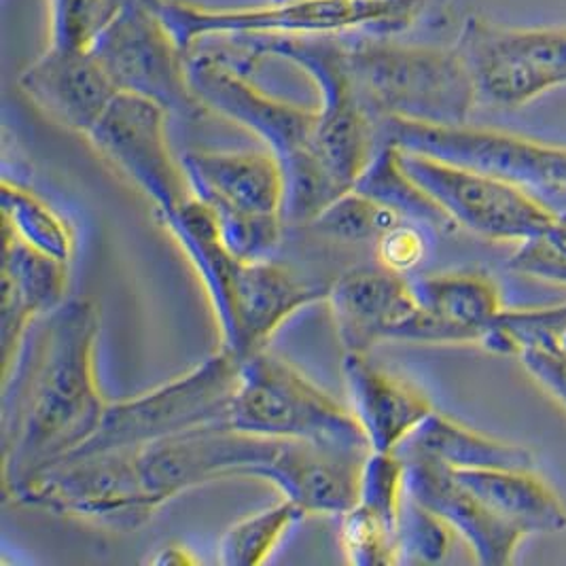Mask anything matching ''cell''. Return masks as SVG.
Listing matches in <instances>:
<instances>
[{
    "label": "cell",
    "mask_w": 566,
    "mask_h": 566,
    "mask_svg": "<svg viewBox=\"0 0 566 566\" xmlns=\"http://www.w3.org/2000/svg\"><path fill=\"white\" fill-rule=\"evenodd\" d=\"M101 312L66 300L39 318L2 371V486L18 489L36 471L81 450L103 422L98 385Z\"/></svg>",
    "instance_id": "6da1fadb"
},
{
    "label": "cell",
    "mask_w": 566,
    "mask_h": 566,
    "mask_svg": "<svg viewBox=\"0 0 566 566\" xmlns=\"http://www.w3.org/2000/svg\"><path fill=\"white\" fill-rule=\"evenodd\" d=\"M189 77L208 113L249 129L281 161L286 221L310 223L342 196L314 154L316 108L270 96L230 53L193 50L189 53Z\"/></svg>",
    "instance_id": "7a4b0ae2"
},
{
    "label": "cell",
    "mask_w": 566,
    "mask_h": 566,
    "mask_svg": "<svg viewBox=\"0 0 566 566\" xmlns=\"http://www.w3.org/2000/svg\"><path fill=\"white\" fill-rule=\"evenodd\" d=\"M344 50L360 103L380 126L390 119L427 126L469 124L478 94L454 45H416L357 32L344 36Z\"/></svg>",
    "instance_id": "3957f363"
},
{
    "label": "cell",
    "mask_w": 566,
    "mask_h": 566,
    "mask_svg": "<svg viewBox=\"0 0 566 566\" xmlns=\"http://www.w3.org/2000/svg\"><path fill=\"white\" fill-rule=\"evenodd\" d=\"M182 52L210 36H399L418 27L433 0H268L255 7H202L187 0H147Z\"/></svg>",
    "instance_id": "277c9868"
},
{
    "label": "cell",
    "mask_w": 566,
    "mask_h": 566,
    "mask_svg": "<svg viewBox=\"0 0 566 566\" xmlns=\"http://www.w3.org/2000/svg\"><path fill=\"white\" fill-rule=\"evenodd\" d=\"M344 36H247L232 39L240 53H230L249 71L265 57L283 60L314 83L318 92L314 154L342 193L355 187L382 147V126L360 103L350 77Z\"/></svg>",
    "instance_id": "5b68a950"
},
{
    "label": "cell",
    "mask_w": 566,
    "mask_h": 566,
    "mask_svg": "<svg viewBox=\"0 0 566 566\" xmlns=\"http://www.w3.org/2000/svg\"><path fill=\"white\" fill-rule=\"evenodd\" d=\"M228 422L259 438L371 452L353 412L268 348L238 363Z\"/></svg>",
    "instance_id": "8992f818"
},
{
    "label": "cell",
    "mask_w": 566,
    "mask_h": 566,
    "mask_svg": "<svg viewBox=\"0 0 566 566\" xmlns=\"http://www.w3.org/2000/svg\"><path fill=\"white\" fill-rule=\"evenodd\" d=\"M238 363L221 346L177 378L136 397L108 403L94 438L71 457L106 450H140L207 424L228 422L238 382Z\"/></svg>",
    "instance_id": "52a82bcc"
},
{
    "label": "cell",
    "mask_w": 566,
    "mask_h": 566,
    "mask_svg": "<svg viewBox=\"0 0 566 566\" xmlns=\"http://www.w3.org/2000/svg\"><path fill=\"white\" fill-rule=\"evenodd\" d=\"M15 505L132 531L164 505L147 489L138 450L77 454L50 464L4 494Z\"/></svg>",
    "instance_id": "ba28073f"
},
{
    "label": "cell",
    "mask_w": 566,
    "mask_h": 566,
    "mask_svg": "<svg viewBox=\"0 0 566 566\" xmlns=\"http://www.w3.org/2000/svg\"><path fill=\"white\" fill-rule=\"evenodd\" d=\"M87 50L119 94L151 101L185 122L210 115L193 92L189 55L147 0H122Z\"/></svg>",
    "instance_id": "9c48e42d"
},
{
    "label": "cell",
    "mask_w": 566,
    "mask_h": 566,
    "mask_svg": "<svg viewBox=\"0 0 566 566\" xmlns=\"http://www.w3.org/2000/svg\"><path fill=\"white\" fill-rule=\"evenodd\" d=\"M478 104L522 108L566 85V24L507 27L467 15L454 41Z\"/></svg>",
    "instance_id": "30bf717a"
},
{
    "label": "cell",
    "mask_w": 566,
    "mask_h": 566,
    "mask_svg": "<svg viewBox=\"0 0 566 566\" xmlns=\"http://www.w3.org/2000/svg\"><path fill=\"white\" fill-rule=\"evenodd\" d=\"M399 161L457 228L478 238L526 244L560 230L563 219L526 187L401 149Z\"/></svg>",
    "instance_id": "8fae6325"
},
{
    "label": "cell",
    "mask_w": 566,
    "mask_h": 566,
    "mask_svg": "<svg viewBox=\"0 0 566 566\" xmlns=\"http://www.w3.org/2000/svg\"><path fill=\"white\" fill-rule=\"evenodd\" d=\"M168 122L170 115L159 104L117 94L85 136L94 151L143 193L159 221L193 198L180 155L172 151Z\"/></svg>",
    "instance_id": "7c38bea8"
},
{
    "label": "cell",
    "mask_w": 566,
    "mask_h": 566,
    "mask_svg": "<svg viewBox=\"0 0 566 566\" xmlns=\"http://www.w3.org/2000/svg\"><path fill=\"white\" fill-rule=\"evenodd\" d=\"M382 145L401 151L429 155L441 161L510 180L520 187L566 189V147L541 143L503 129L463 126H427L412 122H385Z\"/></svg>",
    "instance_id": "4fadbf2b"
},
{
    "label": "cell",
    "mask_w": 566,
    "mask_h": 566,
    "mask_svg": "<svg viewBox=\"0 0 566 566\" xmlns=\"http://www.w3.org/2000/svg\"><path fill=\"white\" fill-rule=\"evenodd\" d=\"M279 446V439L244 433L230 422H214L138 450L145 484L166 505L189 490L226 482L255 480L259 467Z\"/></svg>",
    "instance_id": "5bb4252c"
},
{
    "label": "cell",
    "mask_w": 566,
    "mask_h": 566,
    "mask_svg": "<svg viewBox=\"0 0 566 566\" xmlns=\"http://www.w3.org/2000/svg\"><path fill=\"white\" fill-rule=\"evenodd\" d=\"M329 283H312L274 263L240 261L232 283L230 318L219 329L221 346L235 359H244L261 348L300 310L325 302Z\"/></svg>",
    "instance_id": "9a60e30c"
},
{
    "label": "cell",
    "mask_w": 566,
    "mask_h": 566,
    "mask_svg": "<svg viewBox=\"0 0 566 566\" xmlns=\"http://www.w3.org/2000/svg\"><path fill=\"white\" fill-rule=\"evenodd\" d=\"M193 196L217 223L284 217L286 182L281 161L263 151H187L180 155Z\"/></svg>",
    "instance_id": "2e32d148"
},
{
    "label": "cell",
    "mask_w": 566,
    "mask_h": 566,
    "mask_svg": "<svg viewBox=\"0 0 566 566\" xmlns=\"http://www.w3.org/2000/svg\"><path fill=\"white\" fill-rule=\"evenodd\" d=\"M325 304L344 353H367L378 342H406L418 314L410 276L359 268L329 283Z\"/></svg>",
    "instance_id": "e0dca14e"
},
{
    "label": "cell",
    "mask_w": 566,
    "mask_h": 566,
    "mask_svg": "<svg viewBox=\"0 0 566 566\" xmlns=\"http://www.w3.org/2000/svg\"><path fill=\"white\" fill-rule=\"evenodd\" d=\"M18 87L50 122L83 138L119 94L87 48L64 50L48 45L20 73Z\"/></svg>",
    "instance_id": "ac0fdd59"
},
{
    "label": "cell",
    "mask_w": 566,
    "mask_h": 566,
    "mask_svg": "<svg viewBox=\"0 0 566 566\" xmlns=\"http://www.w3.org/2000/svg\"><path fill=\"white\" fill-rule=\"evenodd\" d=\"M406 461V490L416 503L469 545L482 565H507L526 535L489 510L446 464L431 459Z\"/></svg>",
    "instance_id": "d6986e66"
},
{
    "label": "cell",
    "mask_w": 566,
    "mask_h": 566,
    "mask_svg": "<svg viewBox=\"0 0 566 566\" xmlns=\"http://www.w3.org/2000/svg\"><path fill=\"white\" fill-rule=\"evenodd\" d=\"M365 457L306 441H279L255 480L272 484L306 515L339 517L357 501Z\"/></svg>",
    "instance_id": "ffe728a7"
},
{
    "label": "cell",
    "mask_w": 566,
    "mask_h": 566,
    "mask_svg": "<svg viewBox=\"0 0 566 566\" xmlns=\"http://www.w3.org/2000/svg\"><path fill=\"white\" fill-rule=\"evenodd\" d=\"M418 316L416 344H482L503 312L496 284L478 272L410 279Z\"/></svg>",
    "instance_id": "44dd1931"
},
{
    "label": "cell",
    "mask_w": 566,
    "mask_h": 566,
    "mask_svg": "<svg viewBox=\"0 0 566 566\" xmlns=\"http://www.w3.org/2000/svg\"><path fill=\"white\" fill-rule=\"evenodd\" d=\"M342 374L348 410L357 418L371 452H397L436 412L422 392L374 365L367 353H344Z\"/></svg>",
    "instance_id": "7402d4cb"
},
{
    "label": "cell",
    "mask_w": 566,
    "mask_h": 566,
    "mask_svg": "<svg viewBox=\"0 0 566 566\" xmlns=\"http://www.w3.org/2000/svg\"><path fill=\"white\" fill-rule=\"evenodd\" d=\"M69 263L48 258L4 232L2 371L18 359L32 325L69 300Z\"/></svg>",
    "instance_id": "603a6c76"
},
{
    "label": "cell",
    "mask_w": 566,
    "mask_h": 566,
    "mask_svg": "<svg viewBox=\"0 0 566 566\" xmlns=\"http://www.w3.org/2000/svg\"><path fill=\"white\" fill-rule=\"evenodd\" d=\"M457 478L489 510L531 533H558L566 528V505L533 469H452Z\"/></svg>",
    "instance_id": "cb8c5ba5"
},
{
    "label": "cell",
    "mask_w": 566,
    "mask_h": 566,
    "mask_svg": "<svg viewBox=\"0 0 566 566\" xmlns=\"http://www.w3.org/2000/svg\"><path fill=\"white\" fill-rule=\"evenodd\" d=\"M401 459H431L450 469H531L533 454L514 443L486 438L433 412L397 450Z\"/></svg>",
    "instance_id": "d4e9b609"
},
{
    "label": "cell",
    "mask_w": 566,
    "mask_h": 566,
    "mask_svg": "<svg viewBox=\"0 0 566 566\" xmlns=\"http://www.w3.org/2000/svg\"><path fill=\"white\" fill-rule=\"evenodd\" d=\"M353 189L392 210L397 217L420 223L431 232L457 230L450 217L403 170L399 161V149L395 145L385 143L376 151Z\"/></svg>",
    "instance_id": "484cf974"
},
{
    "label": "cell",
    "mask_w": 566,
    "mask_h": 566,
    "mask_svg": "<svg viewBox=\"0 0 566 566\" xmlns=\"http://www.w3.org/2000/svg\"><path fill=\"white\" fill-rule=\"evenodd\" d=\"M0 207L4 232L48 258L71 263L75 238L69 221L24 182L2 179Z\"/></svg>",
    "instance_id": "4316f807"
},
{
    "label": "cell",
    "mask_w": 566,
    "mask_h": 566,
    "mask_svg": "<svg viewBox=\"0 0 566 566\" xmlns=\"http://www.w3.org/2000/svg\"><path fill=\"white\" fill-rule=\"evenodd\" d=\"M304 517L306 514L283 496L270 507L240 517L219 539V565L258 566L268 563L286 533Z\"/></svg>",
    "instance_id": "83f0119b"
},
{
    "label": "cell",
    "mask_w": 566,
    "mask_h": 566,
    "mask_svg": "<svg viewBox=\"0 0 566 566\" xmlns=\"http://www.w3.org/2000/svg\"><path fill=\"white\" fill-rule=\"evenodd\" d=\"M406 471V461L397 452H369L360 464L355 505L395 535L408 496Z\"/></svg>",
    "instance_id": "f1b7e54d"
},
{
    "label": "cell",
    "mask_w": 566,
    "mask_h": 566,
    "mask_svg": "<svg viewBox=\"0 0 566 566\" xmlns=\"http://www.w3.org/2000/svg\"><path fill=\"white\" fill-rule=\"evenodd\" d=\"M403 221L392 210L350 189L323 208L312 221V230L339 242H376L395 223Z\"/></svg>",
    "instance_id": "f546056e"
},
{
    "label": "cell",
    "mask_w": 566,
    "mask_h": 566,
    "mask_svg": "<svg viewBox=\"0 0 566 566\" xmlns=\"http://www.w3.org/2000/svg\"><path fill=\"white\" fill-rule=\"evenodd\" d=\"M119 2L122 0H48L50 45L64 50L90 48Z\"/></svg>",
    "instance_id": "4dcf8cb0"
},
{
    "label": "cell",
    "mask_w": 566,
    "mask_h": 566,
    "mask_svg": "<svg viewBox=\"0 0 566 566\" xmlns=\"http://www.w3.org/2000/svg\"><path fill=\"white\" fill-rule=\"evenodd\" d=\"M339 547L350 565L376 566L397 565L399 549L397 535L376 517L365 514L353 505L344 515H339Z\"/></svg>",
    "instance_id": "1f68e13d"
},
{
    "label": "cell",
    "mask_w": 566,
    "mask_h": 566,
    "mask_svg": "<svg viewBox=\"0 0 566 566\" xmlns=\"http://www.w3.org/2000/svg\"><path fill=\"white\" fill-rule=\"evenodd\" d=\"M452 531L439 520L438 515L416 503L412 496H406L399 526H397V549L401 560H420V563H439L446 558Z\"/></svg>",
    "instance_id": "d6a6232c"
},
{
    "label": "cell",
    "mask_w": 566,
    "mask_h": 566,
    "mask_svg": "<svg viewBox=\"0 0 566 566\" xmlns=\"http://www.w3.org/2000/svg\"><path fill=\"white\" fill-rule=\"evenodd\" d=\"M429 228L413 221L395 223L374 242L378 265L392 274L410 276L429 255Z\"/></svg>",
    "instance_id": "836d02e7"
},
{
    "label": "cell",
    "mask_w": 566,
    "mask_h": 566,
    "mask_svg": "<svg viewBox=\"0 0 566 566\" xmlns=\"http://www.w3.org/2000/svg\"><path fill=\"white\" fill-rule=\"evenodd\" d=\"M149 563H151V565L159 566H182L193 565V563H196V558L189 554V549H187V547L177 545V543H170V545L159 547V549L155 552V556H151V560H149Z\"/></svg>",
    "instance_id": "e575fe53"
},
{
    "label": "cell",
    "mask_w": 566,
    "mask_h": 566,
    "mask_svg": "<svg viewBox=\"0 0 566 566\" xmlns=\"http://www.w3.org/2000/svg\"><path fill=\"white\" fill-rule=\"evenodd\" d=\"M560 350H565V353H566V332H565V335H563V337H560Z\"/></svg>",
    "instance_id": "d590c367"
}]
</instances>
